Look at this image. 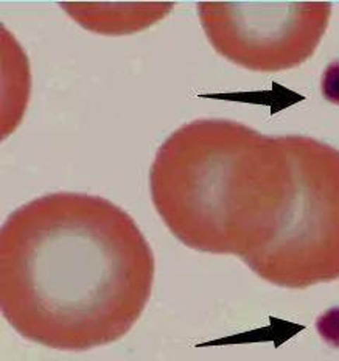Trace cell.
<instances>
[{"mask_svg": "<svg viewBox=\"0 0 339 361\" xmlns=\"http://www.w3.org/2000/svg\"><path fill=\"white\" fill-rule=\"evenodd\" d=\"M153 282L152 247L109 200L50 193L2 226V314L45 348L78 352L120 340L145 310Z\"/></svg>", "mask_w": 339, "mask_h": 361, "instance_id": "obj_1", "label": "cell"}, {"mask_svg": "<svg viewBox=\"0 0 339 361\" xmlns=\"http://www.w3.org/2000/svg\"><path fill=\"white\" fill-rule=\"evenodd\" d=\"M149 190L179 242L246 260L281 228L292 190L283 135L228 118L180 126L157 149Z\"/></svg>", "mask_w": 339, "mask_h": 361, "instance_id": "obj_2", "label": "cell"}, {"mask_svg": "<svg viewBox=\"0 0 339 361\" xmlns=\"http://www.w3.org/2000/svg\"><path fill=\"white\" fill-rule=\"evenodd\" d=\"M292 190L273 240L243 260L283 288L339 279V149L308 135H283Z\"/></svg>", "mask_w": 339, "mask_h": 361, "instance_id": "obj_3", "label": "cell"}, {"mask_svg": "<svg viewBox=\"0 0 339 361\" xmlns=\"http://www.w3.org/2000/svg\"><path fill=\"white\" fill-rule=\"evenodd\" d=\"M198 16L209 42L247 71L295 69L318 50L328 28L326 2H201Z\"/></svg>", "mask_w": 339, "mask_h": 361, "instance_id": "obj_4", "label": "cell"}]
</instances>
